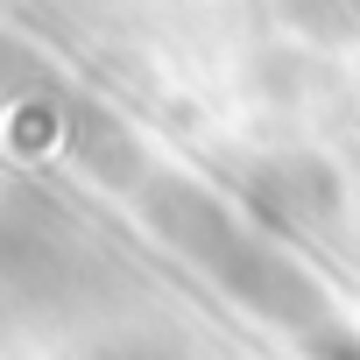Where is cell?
I'll use <instances>...</instances> for the list:
<instances>
[{
  "label": "cell",
  "mask_w": 360,
  "mask_h": 360,
  "mask_svg": "<svg viewBox=\"0 0 360 360\" xmlns=\"http://www.w3.org/2000/svg\"><path fill=\"white\" fill-rule=\"evenodd\" d=\"M148 219H155V233L184 255L205 283H219L255 318H276V325H297V332L325 318V297L304 276V262L269 226L240 219L219 191L184 184V176H162V184H148Z\"/></svg>",
  "instance_id": "cell-1"
},
{
  "label": "cell",
  "mask_w": 360,
  "mask_h": 360,
  "mask_svg": "<svg viewBox=\"0 0 360 360\" xmlns=\"http://www.w3.org/2000/svg\"><path fill=\"white\" fill-rule=\"evenodd\" d=\"M99 276H106V255L85 233V219H71L36 191L0 198V283L15 297H78Z\"/></svg>",
  "instance_id": "cell-2"
},
{
  "label": "cell",
  "mask_w": 360,
  "mask_h": 360,
  "mask_svg": "<svg viewBox=\"0 0 360 360\" xmlns=\"http://www.w3.org/2000/svg\"><path fill=\"white\" fill-rule=\"evenodd\" d=\"M85 360H198L184 339H169V332H120L106 346H92Z\"/></svg>",
  "instance_id": "cell-3"
}]
</instances>
